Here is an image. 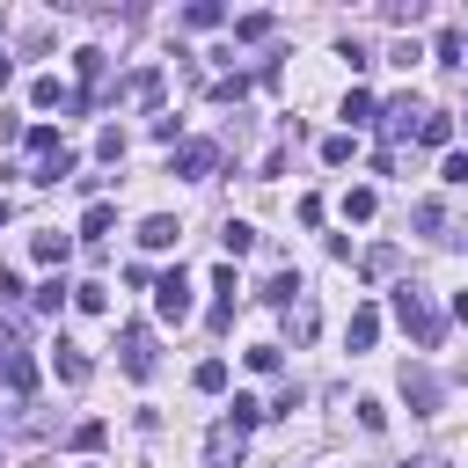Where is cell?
Instances as JSON below:
<instances>
[{
	"label": "cell",
	"mask_w": 468,
	"mask_h": 468,
	"mask_svg": "<svg viewBox=\"0 0 468 468\" xmlns=\"http://www.w3.org/2000/svg\"><path fill=\"white\" fill-rule=\"evenodd\" d=\"M388 307H395V322L417 336V351H439V336H446V322H439V307H431V292L417 285V278H402L395 292H388Z\"/></svg>",
	"instance_id": "1"
},
{
	"label": "cell",
	"mask_w": 468,
	"mask_h": 468,
	"mask_svg": "<svg viewBox=\"0 0 468 468\" xmlns=\"http://www.w3.org/2000/svg\"><path fill=\"white\" fill-rule=\"evenodd\" d=\"M117 351H124V373H132V380H146V373H154V329H146V322H124Z\"/></svg>",
	"instance_id": "2"
},
{
	"label": "cell",
	"mask_w": 468,
	"mask_h": 468,
	"mask_svg": "<svg viewBox=\"0 0 468 468\" xmlns=\"http://www.w3.org/2000/svg\"><path fill=\"white\" fill-rule=\"evenodd\" d=\"M402 402L417 410V417H439V402H446V388L424 373V366H402Z\"/></svg>",
	"instance_id": "3"
},
{
	"label": "cell",
	"mask_w": 468,
	"mask_h": 468,
	"mask_svg": "<svg viewBox=\"0 0 468 468\" xmlns=\"http://www.w3.org/2000/svg\"><path fill=\"white\" fill-rule=\"evenodd\" d=\"M417 124H424V102H417V95H402V102H388V110H380V132H388V146L417 139Z\"/></svg>",
	"instance_id": "4"
},
{
	"label": "cell",
	"mask_w": 468,
	"mask_h": 468,
	"mask_svg": "<svg viewBox=\"0 0 468 468\" xmlns=\"http://www.w3.org/2000/svg\"><path fill=\"white\" fill-rule=\"evenodd\" d=\"M212 161H219L212 139H183V146L168 154V176H190V183H197V176H212Z\"/></svg>",
	"instance_id": "5"
},
{
	"label": "cell",
	"mask_w": 468,
	"mask_h": 468,
	"mask_svg": "<svg viewBox=\"0 0 468 468\" xmlns=\"http://www.w3.org/2000/svg\"><path fill=\"white\" fill-rule=\"evenodd\" d=\"M154 314H161V322H183V314H190V278H183V271H168V278L154 285Z\"/></svg>",
	"instance_id": "6"
},
{
	"label": "cell",
	"mask_w": 468,
	"mask_h": 468,
	"mask_svg": "<svg viewBox=\"0 0 468 468\" xmlns=\"http://www.w3.org/2000/svg\"><path fill=\"white\" fill-rule=\"evenodd\" d=\"M29 102H37V110H80V88H66L58 73H37V80H29Z\"/></svg>",
	"instance_id": "7"
},
{
	"label": "cell",
	"mask_w": 468,
	"mask_h": 468,
	"mask_svg": "<svg viewBox=\"0 0 468 468\" xmlns=\"http://www.w3.org/2000/svg\"><path fill=\"white\" fill-rule=\"evenodd\" d=\"M0 380H7V395H29V388H37V358H29L22 344H7V351H0Z\"/></svg>",
	"instance_id": "8"
},
{
	"label": "cell",
	"mask_w": 468,
	"mask_h": 468,
	"mask_svg": "<svg viewBox=\"0 0 468 468\" xmlns=\"http://www.w3.org/2000/svg\"><path fill=\"white\" fill-rule=\"evenodd\" d=\"M205 461H212V468H241V431H234V424H212Z\"/></svg>",
	"instance_id": "9"
},
{
	"label": "cell",
	"mask_w": 468,
	"mask_h": 468,
	"mask_svg": "<svg viewBox=\"0 0 468 468\" xmlns=\"http://www.w3.org/2000/svg\"><path fill=\"white\" fill-rule=\"evenodd\" d=\"M117 95H124V102H161V66H139V73H124V80H117Z\"/></svg>",
	"instance_id": "10"
},
{
	"label": "cell",
	"mask_w": 468,
	"mask_h": 468,
	"mask_svg": "<svg viewBox=\"0 0 468 468\" xmlns=\"http://www.w3.org/2000/svg\"><path fill=\"white\" fill-rule=\"evenodd\" d=\"M263 300H271V307H285V314H292V307H300V300H307V285H300V271H278V278H263Z\"/></svg>",
	"instance_id": "11"
},
{
	"label": "cell",
	"mask_w": 468,
	"mask_h": 468,
	"mask_svg": "<svg viewBox=\"0 0 468 468\" xmlns=\"http://www.w3.org/2000/svg\"><path fill=\"white\" fill-rule=\"evenodd\" d=\"M373 336H380V307H351V322H344V344H351V351H373Z\"/></svg>",
	"instance_id": "12"
},
{
	"label": "cell",
	"mask_w": 468,
	"mask_h": 468,
	"mask_svg": "<svg viewBox=\"0 0 468 468\" xmlns=\"http://www.w3.org/2000/svg\"><path fill=\"white\" fill-rule=\"evenodd\" d=\"M410 227L431 234V241H446V205H439V197H417V205H410Z\"/></svg>",
	"instance_id": "13"
},
{
	"label": "cell",
	"mask_w": 468,
	"mask_h": 468,
	"mask_svg": "<svg viewBox=\"0 0 468 468\" xmlns=\"http://www.w3.org/2000/svg\"><path fill=\"white\" fill-rule=\"evenodd\" d=\"M176 241H183V227H176L168 212H154V219L139 227V249H176Z\"/></svg>",
	"instance_id": "14"
},
{
	"label": "cell",
	"mask_w": 468,
	"mask_h": 468,
	"mask_svg": "<svg viewBox=\"0 0 468 468\" xmlns=\"http://www.w3.org/2000/svg\"><path fill=\"white\" fill-rule=\"evenodd\" d=\"M29 256H37V263H66V256H73V234H58V227H44V234L29 241Z\"/></svg>",
	"instance_id": "15"
},
{
	"label": "cell",
	"mask_w": 468,
	"mask_h": 468,
	"mask_svg": "<svg viewBox=\"0 0 468 468\" xmlns=\"http://www.w3.org/2000/svg\"><path fill=\"white\" fill-rule=\"evenodd\" d=\"M51 366H58V380H88V351H80V344H66V336L51 344Z\"/></svg>",
	"instance_id": "16"
},
{
	"label": "cell",
	"mask_w": 468,
	"mask_h": 468,
	"mask_svg": "<svg viewBox=\"0 0 468 468\" xmlns=\"http://www.w3.org/2000/svg\"><path fill=\"white\" fill-rule=\"evenodd\" d=\"M263 417H271V402H256V395H234V402H227V424H234V431H256Z\"/></svg>",
	"instance_id": "17"
},
{
	"label": "cell",
	"mask_w": 468,
	"mask_h": 468,
	"mask_svg": "<svg viewBox=\"0 0 468 468\" xmlns=\"http://www.w3.org/2000/svg\"><path fill=\"white\" fill-rule=\"evenodd\" d=\"M22 146H29L37 161H51V154H66V139H58V124H29V132H22Z\"/></svg>",
	"instance_id": "18"
},
{
	"label": "cell",
	"mask_w": 468,
	"mask_h": 468,
	"mask_svg": "<svg viewBox=\"0 0 468 468\" xmlns=\"http://www.w3.org/2000/svg\"><path fill=\"white\" fill-rule=\"evenodd\" d=\"M110 227H117V205H102V197H95V205L80 212V241H102Z\"/></svg>",
	"instance_id": "19"
},
{
	"label": "cell",
	"mask_w": 468,
	"mask_h": 468,
	"mask_svg": "<svg viewBox=\"0 0 468 468\" xmlns=\"http://www.w3.org/2000/svg\"><path fill=\"white\" fill-rule=\"evenodd\" d=\"M219 249H227V263L249 256V249H256V227H249V219H227V227H219Z\"/></svg>",
	"instance_id": "20"
},
{
	"label": "cell",
	"mask_w": 468,
	"mask_h": 468,
	"mask_svg": "<svg viewBox=\"0 0 468 468\" xmlns=\"http://www.w3.org/2000/svg\"><path fill=\"white\" fill-rule=\"evenodd\" d=\"M373 117H380V102H373L366 88H351V95H344V124L358 132V124H373Z\"/></svg>",
	"instance_id": "21"
},
{
	"label": "cell",
	"mask_w": 468,
	"mask_h": 468,
	"mask_svg": "<svg viewBox=\"0 0 468 468\" xmlns=\"http://www.w3.org/2000/svg\"><path fill=\"white\" fill-rule=\"evenodd\" d=\"M183 22H190V29H219V22H227V7H219V0H190V7H183Z\"/></svg>",
	"instance_id": "22"
},
{
	"label": "cell",
	"mask_w": 468,
	"mask_h": 468,
	"mask_svg": "<svg viewBox=\"0 0 468 468\" xmlns=\"http://www.w3.org/2000/svg\"><path fill=\"white\" fill-rule=\"evenodd\" d=\"M271 29H278L271 15H234V44H263Z\"/></svg>",
	"instance_id": "23"
},
{
	"label": "cell",
	"mask_w": 468,
	"mask_h": 468,
	"mask_svg": "<svg viewBox=\"0 0 468 468\" xmlns=\"http://www.w3.org/2000/svg\"><path fill=\"white\" fill-rule=\"evenodd\" d=\"M417 139H424V146H446V139H453V117H446V110H424Z\"/></svg>",
	"instance_id": "24"
},
{
	"label": "cell",
	"mask_w": 468,
	"mask_h": 468,
	"mask_svg": "<svg viewBox=\"0 0 468 468\" xmlns=\"http://www.w3.org/2000/svg\"><path fill=\"white\" fill-rule=\"evenodd\" d=\"M66 292H73L66 278H44V285L29 292V307H37V314H58V300H66Z\"/></svg>",
	"instance_id": "25"
},
{
	"label": "cell",
	"mask_w": 468,
	"mask_h": 468,
	"mask_svg": "<svg viewBox=\"0 0 468 468\" xmlns=\"http://www.w3.org/2000/svg\"><path fill=\"white\" fill-rule=\"evenodd\" d=\"M190 388H197V395H219V388H227V358H205V366L190 373Z\"/></svg>",
	"instance_id": "26"
},
{
	"label": "cell",
	"mask_w": 468,
	"mask_h": 468,
	"mask_svg": "<svg viewBox=\"0 0 468 468\" xmlns=\"http://www.w3.org/2000/svg\"><path fill=\"white\" fill-rule=\"evenodd\" d=\"M351 154H358V139H351V132H329V139H322V161H329V168H344Z\"/></svg>",
	"instance_id": "27"
},
{
	"label": "cell",
	"mask_w": 468,
	"mask_h": 468,
	"mask_svg": "<svg viewBox=\"0 0 468 468\" xmlns=\"http://www.w3.org/2000/svg\"><path fill=\"white\" fill-rule=\"evenodd\" d=\"M102 439H110V424H102V417H88V424H73V453H95Z\"/></svg>",
	"instance_id": "28"
},
{
	"label": "cell",
	"mask_w": 468,
	"mask_h": 468,
	"mask_svg": "<svg viewBox=\"0 0 468 468\" xmlns=\"http://www.w3.org/2000/svg\"><path fill=\"white\" fill-rule=\"evenodd\" d=\"M373 205H380V197H373L366 183H358V190H344V219H373Z\"/></svg>",
	"instance_id": "29"
},
{
	"label": "cell",
	"mask_w": 468,
	"mask_h": 468,
	"mask_svg": "<svg viewBox=\"0 0 468 468\" xmlns=\"http://www.w3.org/2000/svg\"><path fill=\"white\" fill-rule=\"evenodd\" d=\"M73 307H88V314H102V307H110V285H95V278H88V285H73Z\"/></svg>",
	"instance_id": "30"
},
{
	"label": "cell",
	"mask_w": 468,
	"mask_h": 468,
	"mask_svg": "<svg viewBox=\"0 0 468 468\" xmlns=\"http://www.w3.org/2000/svg\"><path fill=\"white\" fill-rule=\"evenodd\" d=\"M431 58H439V66H461V29H439V44H431Z\"/></svg>",
	"instance_id": "31"
},
{
	"label": "cell",
	"mask_w": 468,
	"mask_h": 468,
	"mask_svg": "<svg viewBox=\"0 0 468 468\" xmlns=\"http://www.w3.org/2000/svg\"><path fill=\"white\" fill-rule=\"evenodd\" d=\"M380 15H388V22H424V0H388Z\"/></svg>",
	"instance_id": "32"
},
{
	"label": "cell",
	"mask_w": 468,
	"mask_h": 468,
	"mask_svg": "<svg viewBox=\"0 0 468 468\" xmlns=\"http://www.w3.org/2000/svg\"><path fill=\"white\" fill-rule=\"evenodd\" d=\"M212 95H219V102H241V95H249V73H227V80H212Z\"/></svg>",
	"instance_id": "33"
},
{
	"label": "cell",
	"mask_w": 468,
	"mask_h": 468,
	"mask_svg": "<svg viewBox=\"0 0 468 468\" xmlns=\"http://www.w3.org/2000/svg\"><path fill=\"white\" fill-rule=\"evenodd\" d=\"M388 271H395V249H388V241H380V249H366V278H388Z\"/></svg>",
	"instance_id": "34"
},
{
	"label": "cell",
	"mask_w": 468,
	"mask_h": 468,
	"mask_svg": "<svg viewBox=\"0 0 468 468\" xmlns=\"http://www.w3.org/2000/svg\"><path fill=\"white\" fill-rule=\"evenodd\" d=\"M212 292H219V307H234V292H241V285H234V263H219V271H212Z\"/></svg>",
	"instance_id": "35"
},
{
	"label": "cell",
	"mask_w": 468,
	"mask_h": 468,
	"mask_svg": "<svg viewBox=\"0 0 468 468\" xmlns=\"http://www.w3.org/2000/svg\"><path fill=\"white\" fill-rule=\"evenodd\" d=\"M278 358H285V344H256V351H249V366H256V373H278Z\"/></svg>",
	"instance_id": "36"
},
{
	"label": "cell",
	"mask_w": 468,
	"mask_h": 468,
	"mask_svg": "<svg viewBox=\"0 0 468 468\" xmlns=\"http://www.w3.org/2000/svg\"><path fill=\"white\" fill-rule=\"evenodd\" d=\"M95 154H102V161H124V132H117V124H110V132H102V139H95Z\"/></svg>",
	"instance_id": "37"
},
{
	"label": "cell",
	"mask_w": 468,
	"mask_h": 468,
	"mask_svg": "<svg viewBox=\"0 0 468 468\" xmlns=\"http://www.w3.org/2000/svg\"><path fill=\"white\" fill-rule=\"evenodd\" d=\"M307 336H314V307L300 300V307H292V344H307Z\"/></svg>",
	"instance_id": "38"
},
{
	"label": "cell",
	"mask_w": 468,
	"mask_h": 468,
	"mask_svg": "<svg viewBox=\"0 0 468 468\" xmlns=\"http://www.w3.org/2000/svg\"><path fill=\"white\" fill-rule=\"evenodd\" d=\"M439 183H468V154H446V168H439Z\"/></svg>",
	"instance_id": "39"
},
{
	"label": "cell",
	"mask_w": 468,
	"mask_h": 468,
	"mask_svg": "<svg viewBox=\"0 0 468 468\" xmlns=\"http://www.w3.org/2000/svg\"><path fill=\"white\" fill-rule=\"evenodd\" d=\"M395 468H446V453H410V461H395Z\"/></svg>",
	"instance_id": "40"
},
{
	"label": "cell",
	"mask_w": 468,
	"mask_h": 468,
	"mask_svg": "<svg viewBox=\"0 0 468 468\" xmlns=\"http://www.w3.org/2000/svg\"><path fill=\"white\" fill-rule=\"evenodd\" d=\"M7 80H15V58H7V51H0V88H7Z\"/></svg>",
	"instance_id": "41"
},
{
	"label": "cell",
	"mask_w": 468,
	"mask_h": 468,
	"mask_svg": "<svg viewBox=\"0 0 468 468\" xmlns=\"http://www.w3.org/2000/svg\"><path fill=\"white\" fill-rule=\"evenodd\" d=\"M461 66H468V29H461Z\"/></svg>",
	"instance_id": "42"
},
{
	"label": "cell",
	"mask_w": 468,
	"mask_h": 468,
	"mask_svg": "<svg viewBox=\"0 0 468 468\" xmlns=\"http://www.w3.org/2000/svg\"><path fill=\"white\" fill-rule=\"evenodd\" d=\"M0 219H7V197H0Z\"/></svg>",
	"instance_id": "43"
},
{
	"label": "cell",
	"mask_w": 468,
	"mask_h": 468,
	"mask_svg": "<svg viewBox=\"0 0 468 468\" xmlns=\"http://www.w3.org/2000/svg\"><path fill=\"white\" fill-rule=\"evenodd\" d=\"M461 241H468V234H461Z\"/></svg>",
	"instance_id": "44"
}]
</instances>
